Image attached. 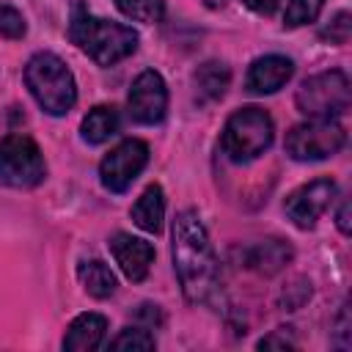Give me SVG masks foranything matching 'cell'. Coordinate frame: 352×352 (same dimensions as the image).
Instances as JSON below:
<instances>
[{
	"label": "cell",
	"mask_w": 352,
	"mask_h": 352,
	"mask_svg": "<svg viewBox=\"0 0 352 352\" xmlns=\"http://www.w3.org/2000/svg\"><path fill=\"white\" fill-rule=\"evenodd\" d=\"M173 270L187 302H209L217 294L220 270L198 212L184 209L173 220Z\"/></svg>",
	"instance_id": "obj_1"
},
{
	"label": "cell",
	"mask_w": 352,
	"mask_h": 352,
	"mask_svg": "<svg viewBox=\"0 0 352 352\" xmlns=\"http://www.w3.org/2000/svg\"><path fill=\"white\" fill-rule=\"evenodd\" d=\"M69 38L99 66H113L138 50V33L132 28L94 16L82 8V3H74Z\"/></svg>",
	"instance_id": "obj_2"
},
{
	"label": "cell",
	"mask_w": 352,
	"mask_h": 352,
	"mask_svg": "<svg viewBox=\"0 0 352 352\" xmlns=\"http://www.w3.org/2000/svg\"><path fill=\"white\" fill-rule=\"evenodd\" d=\"M25 85L50 116H66L77 102V85L66 63L52 52H36L25 66Z\"/></svg>",
	"instance_id": "obj_3"
},
{
	"label": "cell",
	"mask_w": 352,
	"mask_h": 352,
	"mask_svg": "<svg viewBox=\"0 0 352 352\" xmlns=\"http://www.w3.org/2000/svg\"><path fill=\"white\" fill-rule=\"evenodd\" d=\"M272 118L267 110L250 104V107H242L236 110L226 126H223V138H220V146L226 151V157L236 165H245L256 157H261L270 143H272Z\"/></svg>",
	"instance_id": "obj_4"
},
{
	"label": "cell",
	"mask_w": 352,
	"mask_h": 352,
	"mask_svg": "<svg viewBox=\"0 0 352 352\" xmlns=\"http://www.w3.org/2000/svg\"><path fill=\"white\" fill-rule=\"evenodd\" d=\"M300 113L311 118H336L349 110L352 91H349V77L338 69L314 74L300 82L297 96H294Z\"/></svg>",
	"instance_id": "obj_5"
},
{
	"label": "cell",
	"mask_w": 352,
	"mask_h": 352,
	"mask_svg": "<svg viewBox=\"0 0 352 352\" xmlns=\"http://www.w3.org/2000/svg\"><path fill=\"white\" fill-rule=\"evenodd\" d=\"M346 132L336 118H314L308 124H297L286 132V154L300 162H314L333 157L344 148Z\"/></svg>",
	"instance_id": "obj_6"
},
{
	"label": "cell",
	"mask_w": 352,
	"mask_h": 352,
	"mask_svg": "<svg viewBox=\"0 0 352 352\" xmlns=\"http://www.w3.org/2000/svg\"><path fill=\"white\" fill-rule=\"evenodd\" d=\"M47 176L44 157L28 135H6L0 140V182L8 187H36Z\"/></svg>",
	"instance_id": "obj_7"
},
{
	"label": "cell",
	"mask_w": 352,
	"mask_h": 352,
	"mask_svg": "<svg viewBox=\"0 0 352 352\" xmlns=\"http://www.w3.org/2000/svg\"><path fill=\"white\" fill-rule=\"evenodd\" d=\"M148 162V146L138 138L118 143L99 165V179L110 192H126Z\"/></svg>",
	"instance_id": "obj_8"
},
{
	"label": "cell",
	"mask_w": 352,
	"mask_h": 352,
	"mask_svg": "<svg viewBox=\"0 0 352 352\" xmlns=\"http://www.w3.org/2000/svg\"><path fill=\"white\" fill-rule=\"evenodd\" d=\"M126 107L132 121L138 124H160L165 118L168 110V88L160 72L146 69L135 77L129 96H126Z\"/></svg>",
	"instance_id": "obj_9"
},
{
	"label": "cell",
	"mask_w": 352,
	"mask_h": 352,
	"mask_svg": "<svg viewBox=\"0 0 352 352\" xmlns=\"http://www.w3.org/2000/svg\"><path fill=\"white\" fill-rule=\"evenodd\" d=\"M333 198H336V182H333V179H314V182L297 187V190L286 198L283 212H286V217H289L297 228L308 231V228H314L316 220L327 212V206L333 204Z\"/></svg>",
	"instance_id": "obj_10"
},
{
	"label": "cell",
	"mask_w": 352,
	"mask_h": 352,
	"mask_svg": "<svg viewBox=\"0 0 352 352\" xmlns=\"http://www.w3.org/2000/svg\"><path fill=\"white\" fill-rule=\"evenodd\" d=\"M110 250H113L121 272L129 280L140 283L148 275L151 261H154V245L151 242H146L140 236H132L126 231H118V234L110 236Z\"/></svg>",
	"instance_id": "obj_11"
},
{
	"label": "cell",
	"mask_w": 352,
	"mask_h": 352,
	"mask_svg": "<svg viewBox=\"0 0 352 352\" xmlns=\"http://www.w3.org/2000/svg\"><path fill=\"white\" fill-rule=\"evenodd\" d=\"M294 74V63L283 55H264L256 58L248 69L245 77V88L250 94H275L278 88H283Z\"/></svg>",
	"instance_id": "obj_12"
},
{
	"label": "cell",
	"mask_w": 352,
	"mask_h": 352,
	"mask_svg": "<svg viewBox=\"0 0 352 352\" xmlns=\"http://www.w3.org/2000/svg\"><path fill=\"white\" fill-rule=\"evenodd\" d=\"M292 256H294V250H292L289 242H283V239H278V236H270V239L256 242V245L248 250L245 261H248L250 270H256L258 275L270 278V275H278V272L292 261Z\"/></svg>",
	"instance_id": "obj_13"
},
{
	"label": "cell",
	"mask_w": 352,
	"mask_h": 352,
	"mask_svg": "<svg viewBox=\"0 0 352 352\" xmlns=\"http://www.w3.org/2000/svg\"><path fill=\"white\" fill-rule=\"evenodd\" d=\"M104 330H107V319L102 314H80L63 336V349H69V352L96 349L104 338Z\"/></svg>",
	"instance_id": "obj_14"
},
{
	"label": "cell",
	"mask_w": 352,
	"mask_h": 352,
	"mask_svg": "<svg viewBox=\"0 0 352 352\" xmlns=\"http://www.w3.org/2000/svg\"><path fill=\"white\" fill-rule=\"evenodd\" d=\"M162 217H165V195L160 184H148L143 190V195L135 201L132 206V220L138 228L148 231V234H160L162 231Z\"/></svg>",
	"instance_id": "obj_15"
},
{
	"label": "cell",
	"mask_w": 352,
	"mask_h": 352,
	"mask_svg": "<svg viewBox=\"0 0 352 352\" xmlns=\"http://www.w3.org/2000/svg\"><path fill=\"white\" fill-rule=\"evenodd\" d=\"M192 82H195V96L201 102H217V99H223V94L231 82V72L223 60H206L195 69Z\"/></svg>",
	"instance_id": "obj_16"
},
{
	"label": "cell",
	"mask_w": 352,
	"mask_h": 352,
	"mask_svg": "<svg viewBox=\"0 0 352 352\" xmlns=\"http://www.w3.org/2000/svg\"><path fill=\"white\" fill-rule=\"evenodd\" d=\"M118 110L113 104H96L80 124V132H82V140L91 143V146H99L104 140H110L116 132H118Z\"/></svg>",
	"instance_id": "obj_17"
},
{
	"label": "cell",
	"mask_w": 352,
	"mask_h": 352,
	"mask_svg": "<svg viewBox=\"0 0 352 352\" xmlns=\"http://www.w3.org/2000/svg\"><path fill=\"white\" fill-rule=\"evenodd\" d=\"M77 275H80L82 289H85L91 297H96V300L110 297V294L116 292V286H118V283H116L113 270H110L104 261H99V258L82 261V264H80V270H77Z\"/></svg>",
	"instance_id": "obj_18"
},
{
	"label": "cell",
	"mask_w": 352,
	"mask_h": 352,
	"mask_svg": "<svg viewBox=\"0 0 352 352\" xmlns=\"http://www.w3.org/2000/svg\"><path fill=\"white\" fill-rule=\"evenodd\" d=\"M118 11L138 22H160L165 14L162 0H116Z\"/></svg>",
	"instance_id": "obj_19"
},
{
	"label": "cell",
	"mask_w": 352,
	"mask_h": 352,
	"mask_svg": "<svg viewBox=\"0 0 352 352\" xmlns=\"http://www.w3.org/2000/svg\"><path fill=\"white\" fill-rule=\"evenodd\" d=\"M110 349H129V352H148L154 349V336L148 333V327H124L113 341H110Z\"/></svg>",
	"instance_id": "obj_20"
},
{
	"label": "cell",
	"mask_w": 352,
	"mask_h": 352,
	"mask_svg": "<svg viewBox=\"0 0 352 352\" xmlns=\"http://www.w3.org/2000/svg\"><path fill=\"white\" fill-rule=\"evenodd\" d=\"M324 0H289L286 3V14H283V22L286 28H300V25H308L319 16Z\"/></svg>",
	"instance_id": "obj_21"
},
{
	"label": "cell",
	"mask_w": 352,
	"mask_h": 352,
	"mask_svg": "<svg viewBox=\"0 0 352 352\" xmlns=\"http://www.w3.org/2000/svg\"><path fill=\"white\" fill-rule=\"evenodd\" d=\"M308 297H311V280H308V278H294V280L278 294V305L286 308V311H297Z\"/></svg>",
	"instance_id": "obj_22"
},
{
	"label": "cell",
	"mask_w": 352,
	"mask_h": 352,
	"mask_svg": "<svg viewBox=\"0 0 352 352\" xmlns=\"http://www.w3.org/2000/svg\"><path fill=\"white\" fill-rule=\"evenodd\" d=\"M349 33H352V16L346 11H338L327 28H322V38L330 41V44H346L349 41Z\"/></svg>",
	"instance_id": "obj_23"
},
{
	"label": "cell",
	"mask_w": 352,
	"mask_h": 352,
	"mask_svg": "<svg viewBox=\"0 0 352 352\" xmlns=\"http://www.w3.org/2000/svg\"><path fill=\"white\" fill-rule=\"evenodd\" d=\"M25 30H28L25 16H22L16 8L0 3V36H3V38H22Z\"/></svg>",
	"instance_id": "obj_24"
},
{
	"label": "cell",
	"mask_w": 352,
	"mask_h": 352,
	"mask_svg": "<svg viewBox=\"0 0 352 352\" xmlns=\"http://www.w3.org/2000/svg\"><path fill=\"white\" fill-rule=\"evenodd\" d=\"M272 346H278V349H286V346H294V341L289 338V333H286V327H278V333H272V336H264V338L258 341V349H272Z\"/></svg>",
	"instance_id": "obj_25"
},
{
	"label": "cell",
	"mask_w": 352,
	"mask_h": 352,
	"mask_svg": "<svg viewBox=\"0 0 352 352\" xmlns=\"http://www.w3.org/2000/svg\"><path fill=\"white\" fill-rule=\"evenodd\" d=\"M336 336L341 338L338 346H341V349H349V311H346V305H344L341 314H338V330H336Z\"/></svg>",
	"instance_id": "obj_26"
},
{
	"label": "cell",
	"mask_w": 352,
	"mask_h": 352,
	"mask_svg": "<svg viewBox=\"0 0 352 352\" xmlns=\"http://www.w3.org/2000/svg\"><path fill=\"white\" fill-rule=\"evenodd\" d=\"M242 3H245L250 11L264 14V16H267V14H272V11L278 8V0H242Z\"/></svg>",
	"instance_id": "obj_27"
},
{
	"label": "cell",
	"mask_w": 352,
	"mask_h": 352,
	"mask_svg": "<svg viewBox=\"0 0 352 352\" xmlns=\"http://www.w3.org/2000/svg\"><path fill=\"white\" fill-rule=\"evenodd\" d=\"M338 231L341 234H349L352 231V226H349V201H341V209H338Z\"/></svg>",
	"instance_id": "obj_28"
},
{
	"label": "cell",
	"mask_w": 352,
	"mask_h": 352,
	"mask_svg": "<svg viewBox=\"0 0 352 352\" xmlns=\"http://www.w3.org/2000/svg\"><path fill=\"white\" fill-rule=\"evenodd\" d=\"M226 0H209V6H223Z\"/></svg>",
	"instance_id": "obj_29"
}]
</instances>
